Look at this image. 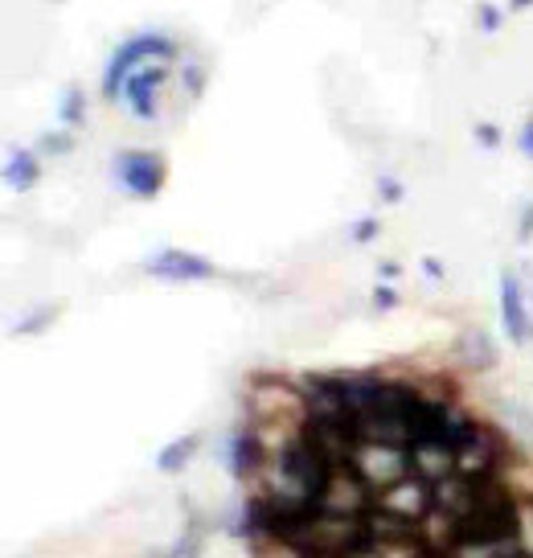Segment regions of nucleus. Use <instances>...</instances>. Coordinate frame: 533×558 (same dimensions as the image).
<instances>
[{"label": "nucleus", "mask_w": 533, "mask_h": 558, "mask_svg": "<svg viewBox=\"0 0 533 558\" xmlns=\"http://www.w3.org/2000/svg\"><path fill=\"white\" fill-rule=\"evenodd\" d=\"M169 58H172V41L165 34L128 37L120 50L111 53V62H107V70H104V95L107 99H120L123 83H128L140 66H148V62H169Z\"/></svg>", "instance_id": "f257e3e1"}, {"label": "nucleus", "mask_w": 533, "mask_h": 558, "mask_svg": "<svg viewBox=\"0 0 533 558\" xmlns=\"http://www.w3.org/2000/svg\"><path fill=\"white\" fill-rule=\"evenodd\" d=\"M353 469L362 472V481L374 493H386L390 485L411 476V448H398V444H378V439H362L358 452H353Z\"/></svg>", "instance_id": "f03ea898"}, {"label": "nucleus", "mask_w": 533, "mask_h": 558, "mask_svg": "<svg viewBox=\"0 0 533 558\" xmlns=\"http://www.w3.org/2000/svg\"><path fill=\"white\" fill-rule=\"evenodd\" d=\"M116 181L132 197H156L160 185H165V160L156 157V153H136V148L120 153L116 157Z\"/></svg>", "instance_id": "7ed1b4c3"}, {"label": "nucleus", "mask_w": 533, "mask_h": 558, "mask_svg": "<svg viewBox=\"0 0 533 558\" xmlns=\"http://www.w3.org/2000/svg\"><path fill=\"white\" fill-rule=\"evenodd\" d=\"M500 320L513 345H533V320L525 308V292L513 271H500Z\"/></svg>", "instance_id": "20e7f679"}, {"label": "nucleus", "mask_w": 533, "mask_h": 558, "mask_svg": "<svg viewBox=\"0 0 533 558\" xmlns=\"http://www.w3.org/2000/svg\"><path fill=\"white\" fill-rule=\"evenodd\" d=\"M144 271L156 279H177V283H197V279H214L218 267L202 255H190V251H160L144 263Z\"/></svg>", "instance_id": "39448f33"}, {"label": "nucleus", "mask_w": 533, "mask_h": 558, "mask_svg": "<svg viewBox=\"0 0 533 558\" xmlns=\"http://www.w3.org/2000/svg\"><path fill=\"white\" fill-rule=\"evenodd\" d=\"M160 83H165V62H148V66H140L123 83V99H128L136 120H153L156 116V90H160Z\"/></svg>", "instance_id": "423d86ee"}, {"label": "nucleus", "mask_w": 533, "mask_h": 558, "mask_svg": "<svg viewBox=\"0 0 533 558\" xmlns=\"http://www.w3.org/2000/svg\"><path fill=\"white\" fill-rule=\"evenodd\" d=\"M456 353H460V366H468V369L497 366V345H493V337H488L484 329H468L464 337H460Z\"/></svg>", "instance_id": "0eeeda50"}, {"label": "nucleus", "mask_w": 533, "mask_h": 558, "mask_svg": "<svg viewBox=\"0 0 533 558\" xmlns=\"http://www.w3.org/2000/svg\"><path fill=\"white\" fill-rule=\"evenodd\" d=\"M197 448H202V436H181V439H172L169 448H165V452L156 456V469L169 472V476H172V472H181L185 464H190Z\"/></svg>", "instance_id": "6e6552de"}, {"label": "nucleus", "mask_w": 533, "mask_h": 558, "mask_svg": "<svg viewBox=\"0 0 533 558\" xmlns=\"http://www.w3.org/2000/svg\"><path fill=\"white\" fill-rule=\"evenodd\" d=\"M4 181L13 190H34L37 185V157L34 153H13L9 165H4Z\"/></svg>", "instance_id": "1a4fd4ad"}, {"label": "nucleus", "mask_w": 533, "mask_h": 558, "mask_svg": "<svg viewBox=\"0 0 533 558\" xmlns=\"http://www.w3.org/2000/svg\"><path fill=\"white\" fill-rule=\"evenodd\" d=\"M156 558H202V525H190V534H181L165 555Z\"/></svg>", "instance_id": "9d476101"}, {"label": "nucleus", "mask_w": 533, "mask_h": 558, "mask_svg": "<svg viewBox=\"0 0 533 558\" xmlns=\"http://www.w3.org/2000/svg\"><path fill=\"white\" fill-rule=\"evenodd\" d=\"M500 411H505V423H509V432H517L521 439H530V444H533V418H530V411H525L521 402H500Z\"/></svg>", "instance_id": "9b49d317"}, {"label": "nucleus", "mask_w": 533, "mask_h": 558, "mask_svg": "<svg viewBox=\"0 0 533 558\" xmlns=\"http://www.w3.org/2000/svg\"><path fill=\"white\" fill-rule=\"evenodd\" d=\"M78 116H83V95H78V90H70V95H66V107H62V120L74 123Z\"/></svg>", "instance_id": "f8f14e48"}, {"label": "nucleus", "mask_w": 533, "mask_h": 558, "mask_svg": "<svg viewBox=\"0 0 533 558\" xmlns=\"http://www.w3.org/2000/svg\"><path fill=\"white\" fill-rule=\"evenodd\" d=\"M41 148H46V153H66V148H70V136H66V132H53V136L41 140Z\"/></svg>", "instance_id": "ddd939ff"}, {"label": "nucleus", "mask_w": 533, "mask_h": 558, "mask_svg": "<svg viewBox=\"0 0 533 558\" xmlns=\"http://www.w3.org/2000/svg\"><path fill=\"white\" fill-rule=\"evenodd\" d=\"M374 230H378V222H374V218H365L362 227L353 230V239H358V243H370V239H374Z\"/></svg>", "instance_id": "4468645a"}, {"label": "nucleus", "mask_w": 533, "mask_h": 558, "mask_svg": "<svg viewBox=\"0 0 533 558\" xmlns=\"http://www.w3.org/2000/svg\"><path fill=\"white\" fill-rule=\"evenodd\" d=\"M374 304H378V308H395L398 296L390 292V288H378V292H374Z\"/></svg>", "instance_id": "2eb2a0df"}, {"label": "nucleus", "mask_w": 533, "mask_h": 558, "mask_svg": "<svg viewBox=\"0 0 533 558\" xmlns=\"http://www.w3.org/2000/svg\"><path fill=\"white\" fill-rule=\"evenodd\" d=\"M378 190L386 193L390 202H398V197H402V185H398V181H390V177H386V181H378Z\"/></svg>", "instance_id": "dca6fc26"}, {"label": "nucleus", "mask_w": 533, "mask_h": 558, "mask_svg": "<svg viewBox=\"0 0 533 558\" xmlns=\"http://www.w3.org/2000/svg\"><path fill=\"white\" fill-rule=\"evenodd\" d=\"M521 153H525V157H533V120L525 123V132H521Z\"/></svg>", "instance_id": "f3484780"}, {"label": "nucleus", "mask_w": 533, "mask_h": 558, "mask_svg": "<svg viewBox=\"0 0 533 558\" xmlns=\"http://www.w3.org/2000/svg\"><path fill=\"white\" fill-rule=\"evenodd\" d=\"M476 136H481L484 140V144H488V148H493V144H497V128H488V123H484V128H476Z\"/></svg>", "instance_id": "a211bd4d"}, {"label": "nucleus", "mask_w": 533, "mask_h": 558, "mask_svg": "<svg viewBox=\"0 0 533 558\" xmlns=\"http://www.w3.org/2000/svg\"><path fill=\"white\" fill-rule=\"evenodd\" d=\"M521 239H533V206L525 209V218H521Z\"/></svg>", "instance_id": "6ab92c4d"}, {"label": "nucleus", "mask_w": 533, "mask_h": 558, "mask_svg": "<svg viewBox=\"0 0 533 558\" xmlns=\"http://www.w3.org/2000/svg\"><path fill=\"white\" fill-rule=\"evenodd\" d=\"M484 29H497V13H493V9H484Z\"/></svg>", "instance_id": "aec40b11"}, {"label": "nucleus", "mask_w": 533, "mask_h": 558, "mask_svg": "<svg viewBox=\"0 0 533 558\" xmlns=\"http://www.w3.org/2000/svg\"><path fill=\"white\" fill-rule=\"evenodd\" d=\"M533 0H513V9H530Z\"/></svg>", "instance_id": "412c9836"}]
</instances>
